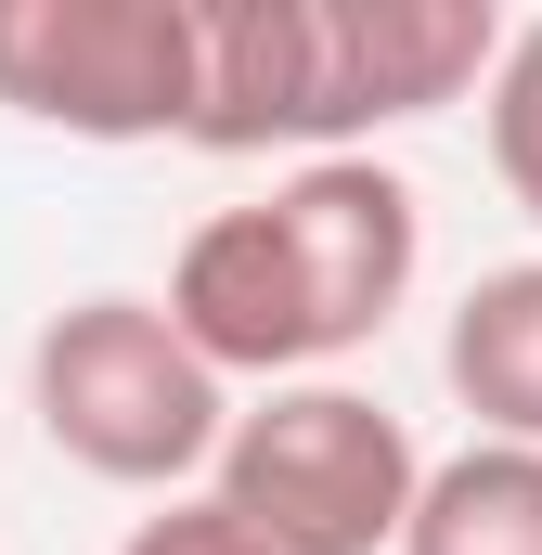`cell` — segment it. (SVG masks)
Instances as JSON below:
<instances>
[{"mask_svg": "<svg viewBox=\"0 0 542 555\" xmlns=\"http://www.w3.org/2000/svg\"><path fill=\"white\" fill-rule=\"evenodd\" d=\"M117 555H259V530H246L220 491H194V504H155V517H142Z\"/></svg>", "mask_w": 542, "mask_h": 555, "instance_id": "cell-9", "label": "cell"}, {"mask_svg": "<svg viewBox=\"0 0 542 555\" xmlns=\"http://www.w3.org/2000/svg\"><path fill=\"white\" fill-rule=\"evenodd\" d=\"M439 375H452V401L478 414V439L542 452V259H504V272H478L452 297Z\"/></svg>", "mask_w": 542, "mask_h": 555, "instance_id": "cell-6", "label": "cell"}, {"mask_svg": "<svg viewBox=\"0 0 542 555\" xmlns=\"http://www.w3.org/2000/svg\"><path fill=\"white\" fill-rule=\"evenodd\" d=\"M26 401L39 439L104 478V491H168L181 478H220V439H233V375L168 323V297H78L39 323L26 349Z\"/></svg>", "mask_w": 542, "mask_h": 555, "instance_id": "cell-3", "label": "cell"}, {"mask_svg": "<svg viewBox=\"0 0 542 555\" xmlns=\"http://www.w3.org/2000/svg\"><path fill=\"white\" fill-rule=\"evenodd\" d=\"M401 555H542V452L465 439L452 465H426Z\"/></svg>", "mask_w": 542, "mask_h": 555, "instance_id": "cell-7", "label": "cell"}, {"mask_svg": "<svg viewBox=\"0 0 542 555\" xmlns=\"http://www.w3.org/2000/svg\"><path fill=\"white\" fill-rule=\"evenodd\" d=\"M478 130H491V181H504V207L542 233V13L504 39V65H491V91H478Z\"/></svg>", "mask_w": 542, "mask_h": 555, "instance_id": "cell-8", "label": "cell"}, {"mask_svg": "<svg viewBox=\"0 0 542 555\" xmlns=\"http://www.w3.org/2000/svg\"><path fill=\"white\" fill-rule=\"evenodd\" d=\"M207 13V155H362L401 117H439L491 91L504 13L491 0H194Z\"/></svg>", "mask_w": 542, "mask_h": 555, "instance_id": "cell-2", "label": "cell"}, {"mask_svg": "<svg viewBox=\"0 0 542 555\" xmlns=\"http://www.w3.org/2000/svg\"><path fill=\"white\" fill-rule=\"evenodd\" d=\"M413 259H426L413 181L375 168V155H323V168L271 181L259 207H220V220L181 233L168 323L220 375L310 388L323 362H349V349L388 336V310L413 297Z\"/></svg>", "mask_w": 542, "mask_h": 555, "instance_id": "cell-1", "label": "cell"}, {"mask_svg": "<svg viewBox=\"0 0 542 555\" xmlns=\"http://www.w3.org/2000/svg\"><path fill=\"white\" fill-rule=\"evenodd\" d=\"M194 0H0V104L65 142H194Z\"/></svg>", "mask_w": 542, "mask_h": 555, "instance_id": "cell-5", "label": "cell"}, {"mask_svg": "<svg viewBox=\"0 0 542 555\" xmlns=\"http://www.w3.org/2000/svg\"><path fill=\"white\" fill-rule=\"evenodd\" d=\"M207 491L259 530V555H401L426 452H413V426L388 401L310 375V388H259L233 414Z\"/></svg>", "mask_w": 542, "mask_h": 555, "instance_id": "cell-4", "label": "cell"}]
</instances>
